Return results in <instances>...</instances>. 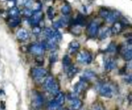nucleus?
Here are the masks:
<instances>
[{
  "mask_svg": "<svg viewBox=\"0 0 132 110\" xmlns=\"http://www.w3.org/2000/svg\"><path fill=\"white\" fill-rule=\"evenodd\" d=\"M99 92L102 96L107 97V98H111L114 95V89L112 86L107 83H103L99 86Z\"/></svg>",
  "mask_w": 132,
  "mask_h": 110,
  "instance_id": "f257e3e1",
  "label": "nucleus"
},
{
  "mask_svg": "<svg viewBox=\"0 0 132 110\" xmlns=\"http://www.w3.org/2000/svg\"><path fill=\"white\" fill-rule=\"evenodd\" d=\"M47 74H48L47 71L43 68H36L33 69L32 71L33 77L38 82L45 80L46 77L47 76Z\"/></svg>",
  "mask_w": 132,
  "mask_h": 110,
  "instance_id": "f03ea898",
  "label": "nucleus"
},
{
  "mask_svg": "<svg viewBox=\"0 0 132 110\" xmlns=\"http://www.w3.org/2000/svg\"><path fill=\"white\" fill-rule=\"evenodd\" d=\"M77 61L81 63L90 64L92 62V56L91 54L87 51L81 52L77 56Z\"/></svg>",
  "mask_w": 132,
  "mask_h": 110,
  "instance_id": "7ed1b4c3",
  "label": "nucleus"
},
{
  "mask_svg": "<svg viewBox=\"0 0 132 110\" xmlns=\"http://www.w3.org/2000/svg\"><path fill=\"white\" fill-rule=\"evenodd\" d=\"M43 101H44V99L43 96L39 94V92H36L33 96V99L32 101V106L36 109H39L42 107L43 104Z\"/></svg>",
  "mask_w": 132,
  "mask_h": 110,
  "instance_id": "20e7f679",
  "label": "nucleus"
},
{
  "mask_svg": "<svg viewBox=\"0 0 132 110\" xmlns=\"http://www.w3.org/2000/svg\"><path fill=\"white\" fill-rule=\"evenodd\" d=\"M45 46L43 45V43L42 44H39V43H35V44H33L30 45L29 50L35 54V55H38V56H40L41 54H43V52H44V49H45Z\"/></svg>",
  "mask_w": 132,
  "mask_h": 110,
  "instance_id": "39448f33",
  "label": "nucleus"
},
{
  "mask_svg": "<svg viewBox=\"0 0 132 110\" xmlns=\"http://www.w3.org/2000/svg\"><path fill=\"white\" fill-rule=\"evenodd\" d=\"M88 34L91 37H95L99 33V26L95 22H92L88 26Z\"/></svg>",
  "mask_w": 132,
  "mask_h": 110,
  "instance_id": "423d86ee",
  "label": "nucleus"
},
{
  "mask_svg": "<svg viewBox=\"0 0 132 110\" xmlns=\"http://www.w3.org/2000/svg\"><path fill=\"white\" fill-rule=\"evenodd\" d=\"M86 86H87V85H86L85 81L81 80L79 82H77V83L75 85V87H74L75 94H80L86 88Z\"/></svg>",
  "mask_w": 132,
  "mask_h": 110,
  "instance_id": "0eeeda50",
  "label": "nucleus"
},
{
  "mask_svg": "<svg viewBox=\"0 0 132 110\" xmlns=\"http://www.w3.org/2000/svg\"><path fill=\"white\" fill-rule=\"evenodd\" d=\"M42 19V13L39 12V11H37V12H34L33 14L32 15V18L30 19L31 21V23L34 25H37L40 20Z\"/></svg>",
  "mask_w": 132,
  "mask_h": 110,
  "instance_id": "6e6552de",
  "label": "nucleus"
},
{
  "mask_svg": "<svg viewBox=\"0 0 132 110\" xmlns=\"http://www.w3.org/2000/svg\"><path fill=\"white\" fill-rule=\"evenodd\" d=\"M120 16V13L118 12H114V11H110L108 15L106 16V20L108 22H114L115 21L117 20V19L119 18Z\"/></svg>",
  "mask_w": 132,
  "mask_h": 110,
  "instance_id": "1a4fd4ad",
  "label": "nucleus"
},
{
  "mask_svg": "<svg viewBox=\"0 0 132 110\" xmlns=\"http://www.w3.org/2000/svg\"><path fill=\"white\" fill-rule=\"evenodd\" d=\"M16 36L19 40L25 41L26 39H28V38H29V33L27 30H25L24 29H21L17 32Z\"/></svg>",
  "mask_w": 132,
  "mask_h": 110,
  "instance_id": "9d476101",
  "label": "nucleus"
},
{
  "mask_svg": "<svg viewBox=\"0 0 132 110\" xmlns=\"http://www.w3.org/2000/svg\"><path fill=\"white\" fill-rule=\"evenodd\" d=\"M116 66H117V62L112 58L108 59L106 62H105V69L107 70H113L116 68Z\"/></svg>",
  "mask_w": 132,
  "mask_h": 110,
  "instance_id": "9b49d317",
  "label": "nucleus"
},
{
  "mask_svg": "<svg viewBox=\"0 0 132 110\" xmlns=\"http://www.w3.org/2000/svg\"><path fill=\"white\" fill-rule=\"evenodd\" d=\"M55 79L54 78V77H52V76H49L47 77L46 78H45L44 80V89L46 90V91H49V89L52 87V86L54 84V82H55Z\"/></svg>",
  "mask_w": 132,
  "mask_h": 110,
  "instance_id": "f8f14e48",
  "label": "nucleus"
},
{
  "mask_svg": "<svg viewBox=\"0 0 132 110\" xmlns=\"http://www.w3.org/2000/svg\"><path fill=\"white\" fill-rule=\"evenodd\" d=\"M131 44H129V46L126 48L123 53V57L126 61H130L132 59V49L130 46Z\"/></svg>",
  "mask_w": 132,
  "mask_h": 110,
  "instance_id": "ddd939ff",
  "label": "nucleus"
},
{
  "mask_svg": "<svg viewBox=\"0 0 132 110\" xmlns=\"http://www.w3.org/2000/svg\"><path fill=\"white\" fill-rule=\"evenodd\" d=\"M79 48H80V43L76 41H73L69 45V52L70 54H73L79 49Z\"/></svg>",
  "mask_w": 132,
  "mask_h": 110,
  "instance_id": "4468645a",
  "label": "nucleus"
},
{
  "mask_svg": "<svg viewBox=\"0 0 132 110\" xmlns=\"http://www.w3.org/2000/svg\"><path fill=\"white\" fill-rule=\"evenodd\" d=\"M111 33H112L111 29H109V28H103V29H102L101 31L100 32V35H99L100 39H104L108 38V36H111Z\"/></svg>",
  "mask_w": 132,
  "mask_h": 110,
  "instance_id": "2eb2a0df",
  "label": "nucleus"
},
{
  "mask_svg": "<svg viewBox=\"0 0 132 110\" xmlns=\"http://www.w3.org/2000/svg\"><path fill=\"white\" fill-rule=\"evenodd\" d=\"M71 105H72V108L74 109V110H78L79 108H81V106H82V102L78 99L76 97L71 99Z\"/></svg>",
  "mask_w": 132,
  "mask_h": 110,
  "instance_id": "dca6fc26",
  "label": "nucleus"
},
{
  "mask_svg": "<svg viewBox=\"0 0 132 110\" xmlns=\"http://www.w3.org/2000/svg\"><path fill=\"white\" fill-rule=\"evenodd\" d=\"M123 29V25L121 22H117L114 24L113 25V28H112V30L111 32L113 33H115V34H117V33H120Z\"/></svg>",
  "mask_w": 132,
  "mask_h": 110,
  "instance_id": "f3484780",
  "label": "nucleus"
},
{
  "mask_svg": "<svg viewBox=\"0 0 132 110\" xmlns=\"http://www.w3.org/2000/svg\"><path fill=\"white\" fill-rule=\"evenodd\" d=\"M67 71L68 77L69 78H72L73 76H74L78 72V69L76 66H70L67 69Z\"/></svg>",
  "mask_w": 132,
  "mask_h": 110,
  "instance_id": "a211bd4d",
  "label": "nucleus"
},
{
  "mask_svg": "<svg viewBox=\"0 0 132 110\" xmlns=\"http://www.w3.org/2000/svg\"><path fill=\"white\" fill-rule=\"evenodd\" d=\"M54 100L60 105V106L63 105L64 104V102H65V96H64L63 93L58 92L56 95V98L54 99Z\"/></svg>",
  "mask_w": 132,
  "mask_h": 110,
  "instance_id": "6ab92c4d",
  "label": "nucleus"
},
{
  "mask_svg": "<svg viewBox=\"0 0 132 110\" xmlns=\"http://www.w3.org/2000/svg\"><path fill=\"white\" fill-rule=\"evenodd\" d=\"M20 22L21 20L19 19V17H10V19H9V25L11 27H16L19 25Z\"/></svg>",
  "mask_w": 132,
  "mask_h": 110,
  "instance_id": "aec40b11",
  "label": "nucleus"
},
{
  "mask_svg": "<svg viewBox=\"0 0 132 110\" xmlns=\"http://www.w3.org/2000/svg\"><path fill=\"white\" fill-rule=\"evenodd\" d=\"M95 76V73L90 70H87L83 74V79L84 80H90Z\"/></svg>",
  "mask_w": 132,
  "mask_h": 110,
  "instance_id": "412c9836",
  "label": "nucleus"
},
{
  "mask_svg": "<svg viewBox=\"0 0 132 110\" xmlns=\"http://www.w3.org/2000/svg\"><path fill=\"white\" fill-rule=\"evenodd\" d=\"M59 84L57 83V82H54V84L52 86V87L49 89V90L48 91L49 92H50L51 94H54V95H57L59 92Z\"/></svg>",
  "mask_w": 132,
  "mask_h": 110,
  "instance_id": "4be33fe9",
  "label": "nucleus"
},
{
  "mask_svg": "<svg viewBox=\"0 0 132 110\" xmlns=\"http://www.w3.org/2000/svg\"><path fill=\"white\" fill-rule=\"evenodd\" d=\"M60 106V105L54 99V100H52L49 102L48 104V108L49 110H57V108H59Z\"/></svg>",
  "mask_w": 132,
  "mask_h": 110,
  "instance_id": "5701e85b",
  "label": "nucleus"
},
{
  "mask_svg": "<svg viewBox=\"0 0 132 110\" xmlns=\"http://www.w3.org/2000/svg\"><path fill=\"white\" fill-rule=\"evenodd\" d=\"M84 24H85V19H84V17L83 15H79L76 18V19H75V25L84 26Z\"/></svg>",
  "mask_w": 132,
  "mask_h": 110,
  "instance_id": "b1692460",
  "label": "nucleus"
},
{
  "mask_svg": "<svg viewBox=\"0 0 132 110\" xmlns=\"http://www.w3.org/2000/svg\"><path fill=\"white\" fill-rule=\"evenodd\" d=\"M19 11L17 7H12L9 12V17H19Z\"/></svg>",
  "mask_w": 132,
  "mask_h": 110,
  "instance_id": "393cba45",
  "label": "nucleus"
},
{
  "mask_svg": "<svg viewBox=\"0 0 132 110\" xmlns=\"http://www.w3.org/2000/svg\"><path fill=\"white\" fill-rule=\"evenodd\" d=\"M70 59L68 56H64V57L63 58V65L64 66L65 69H67L70 66Z\"/></svg>",
  "mask_w": 132,
  "mask_h": 110,
  "instance_id": "a878e982",
  "label": "nucleus"
},
{
  "mask_svg": "<svg viewBox=\"0 0 132 110\" xmlns=\"http://www.w3.org/2000/svg\"><path fill=\"white\" fill-rule=\"evenodd\" d=\"M70 10H71V8L69 5H64L62 8H61V12L64 15H67L68 14H70Z\"/></svg>",
  "mask_w": 132,
  "mask_h": 110,
  "instance_id": "bb28decb",
  "label": "nucleus"
},
{
  "mask_svg": "<svg viewBox=\"0 0 132 110\" xmlns=\"http://www.w3.org/2000/svg\"><path fill=\"white\" fill-rule=\"evenodd\" d=\"M57 59H58V55L56 52H52L51 55H50V57H49V61L51 63H55L57 61Z\"/></svg>",
  "mask_w": 132,
  "mask_h": 110,
  "instance_id": "cd10ccee",
  "label": "nucleus"
},
{
  "mask_svg": "<svg viewBox=\"0 0 132 110\" xmlns=\"http://www.w3.org/2000/svg\"><path fill=\"white\" fill-rule=\"evenodd\" d=\"M47 15L49 19H52L54 17V9L52 7H49L47 9Z\"/></svg>",
  "mask_w": 132,
  "mask_h": 110,
  "instance_id": "c85d7f7f",
  "label": "nucleus"
},
{
  "mask_svg": "<svg viewBox=\"0 0 132 110\" xmlns=\"http://www.w3.org/2000/svg\"><path fill=\"white\" fill-rule=\"evenodd\" d=\"M110 10L107 9H102L100 10V15L103 18H106V16L108 15Z\"/></svg>",
  "mask_w": 132,
  "mask_h": 110,
  "instance_id": "c756f323",
  "label": "nucleus"
},
{
  "mask_svg": "<svg viewBox=\"0 0 132 110\" xmlns=\"http://www.w3.org/2000/svg\"><path fill=\"white\" fill-rule=\"evenodd\" d=\"M116 49H116V45H114V43H111L107 49L108 52H115Z\"/></svg>",
  "mask_w": 132,
  "mask_h": 110,
  "instance_id": "7c9ffc66",
  "label": "nucleus"
},
{
  "mask_svg": "<svg viewBox=\"0 0 132 110\" xmlns=\"http://www.w3.org/2000/svg\"><path fill=\"white\" fill-rule=\"evenodd\" d=\"M40 32H41V28H40L39 26L35 25V26L33 27V33L34 34H39Z\"/></svg>",
  "mask_w": 132,
  "mask_h": 110,
  "instance_id": "2f4dec72",
  "label": "nucleus"
},
{
  "mask_svg": "<svg viewBox=\"0 0 132 110\" xmlns=\"http://www.w3.org/2000/svg\"><path fill=\"white\" fill-rule=\"evenodd\" d=\"M36 63L39 65V66H42L43 64V59L41 57V56H37L36 58Z\"/></svg>",
  "mask_w": 132,
  "mask_h": 110,
  "instance_id": "473e14b6",
  "label": "nucleus"
},
{
  "mask_svg": "<svg viewBox=\"0 0 132 110\" xmlns=\"http://www.w3.org/2000/svg\"><path fill=\"white\" fill-rule=\"evenodd\" d=\"M23 4L25 6L29 7L32 4V0H23Z\"/></svg>",
  "mask_w": 132,
  "mask_h": 110,
  "instance_id": "72a5a7b5",
  "label": "nucleus"
},
{
  "mask_svg": "<svg viewBox=\"0 0 132 110\" xmlns=\"http://www.w3.org/2000/svg\"><path fill=\"white\" fill-rule=\"evenodd\" d=\"M54 27L55 29H58L61 28V27H62V25H61V24L60 23V22H59V21H57V22H54Z\"/></svg>",
  "mask_w": 132,
  "mask_h": 110,
  "instance_id": "f704fd0d",
  "label": "nucleus"
},
{
  "mask_svg": "<svg viewBox=\"0 0 132 110\" xmlns=\"http://www.w3.org/2000/svg\"><path fill=\"white\" fill-rule=\"evenodd\" d=\"M23 12H24V15H25V16H30V15H32L31 11H30V9H26Z\"/></svg>",
  "mask_w": 132,
  "mask_h": 110,
  "instance_id": "c9c22d12",
  "label": "nucleus"
},
{
  "mask_svg": "<svg viewBox=\"0 0 132 110\" xmlns=\"http://www.w3.org/2000/svg\"><path fill=\"white\" fill-rule=\"evenodd\" d=\"M1 108L3 109L5 108V102H1Z\"/></svg>",
  "mask_w": 132,
  "mask_h": 110,
  "instance_id": "e433bc0d",
  "label": "nucleus"
},
{
  "mask_svg": "<svg viewBox=\"0 0 132 110\" xmlns=\"http://www.w3.org/2000/svg\"><path fill=\"white\" fill-rule=\"evenodd\" d=\"M9 1H12V2H15L16 0H9Z\"/></svg>",
  "mask_w": 132,
  "mask_h": 110,
  "instance_id": "4c0bfd02",
  "label": "nucleus"
}]
</instances>
